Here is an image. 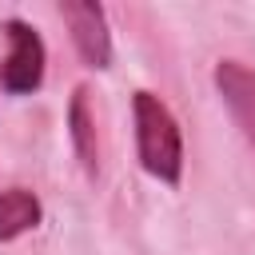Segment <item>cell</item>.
Segmentation results:
<instances>
[{
	"label": "cell",
	"mask_w": 255,
	"mask_h": 255,
	"mask_svg": "<svg viewBox=\"0 0 255 255\" xmlns=\"http://www.w3.org/2000/svg\"><path fill=\"white\" fill-rule=\"evenodd\" d=\"M131 120H135V155H139V167L175 187L183 179V135H179V124L175 116L167 112V104L151 92H135L131 96Z\"/></svg>",
	"instance_id": "cell-1"
},
{
	"label": "cell",
	"mask_w": 255,
	"mask_h": 255,
	"mask_svg": "<svg viewBox=\"0 0 255 255\" xmlns=\"http://www.w3.org/2000/svg\"><path fill=\"white\" fill-rule=\"evenodd\" d=\"M4 36H8V56L0 64V88L8 96H32L44 84V60H48L44 40L20 16L4 20Z\"/></svg>",
	"instance_id": "cell-2"
},
{
	"label": "cell",
	"mask_w": 255,
	"mask_h": 255,
	"mask_svg": "<svg viewBox=\"0 0 255 255\" xmlns=\"http://www.w3.org/2000/svg\"><path fill=\"white\" fill-rule=\"evenodd\" d=\"M60 16L72 32V44L80 52V60L96 72H104L112 64V32H108V12L104 4H92V0H64L60 4Z\"/></svg>",
	"instance_id": "cell-3"
},
{
	"label": "cell",
	"mask_w": 255,
	"mask_h": 255,
	"mask_svg": "<svg viewBox=\"0 0 255 255\" xmlns=\"http://www.w3.org/2000/svg\"><path fill=\"white\" fill-rule=\"evenodd\" d=\"M211 80H215V92L227 104L239 135L255 151V68H247L239 60H219L215 72H211Z\"/></svg>",
	"instance_id": "cell-4"
},
{
	"label": "cell",
	"mask_w": 255,
	"mask_h": 255,
	"mask_svg": "<svg viewBox=\"0 0 255 255\" xmlns=\"http://www.w3.org/2000/svg\"><path fill=\"white\" fill-rule=\"evenodd\" d=\"M88 88L80 84L72 92V104H68V135H72V147H76V159L84 167L88 179L100 175V135H96V112L88 104Z\"/></svg>",
	"instance_id": "cell-5"
},
{
	"label": "cell",
	"mask_w": 255,
	"mask_h": 255,
	"mask_svg": "<svg viewBox=\"0 0 255 255\" xmlns=\"http://www.w3.org/2000/svg\"><path fill=\"white\" fill-rule=\"evenodd\" d=\"M40 219H44V207L28 187H4L0 191V243L20 239L24 231L40 227Z\"/></svg>",
	"instance_id": "cell-6"
}]
</instances>
